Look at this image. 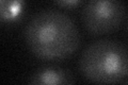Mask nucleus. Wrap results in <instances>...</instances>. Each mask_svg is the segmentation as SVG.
<instances>
[{"label":"nucleus","mask_w":128,"mask_h":85,"mask_svg":"<svg viewBox=\"0 0 128 85\" xmlns=\"http://www.w3.org/2000/svg\"><path fill=\"white\" fill-rule=\"evenodd\" d=\"M126 13L124 2L118 0H91L81 12L82 22L93 35L107 34L121 26Z\"/></svg>","instance_id":"nucleus-3"},{"label":"nucleus","mask_w":128,"mask_h":85,"mask_svg":"<svg viewBox=\"0 0 128 85\" xmlns=\"http://www.w3.org/2000/svg\"><path fill=\"white\" fill-rule=\"evenodd\" d=\"M26 44L32 53L43 60H61L78 49L79 30L65 13L46 9L34 14L26 25Z\"/></svg>","instance_id":"nucleus-1"},{"label":"nucleus","mask_w":128,"mask_h":85,"mask_svg":"<svg viewBox=\"0 0 128 85\" xmlns=\"http://www.w3.org/2000/svg\"><path fill=\"white\" fill-rule=\"evenodd\" d=\"M57 3H58L59 5H61V6L72 9V7H74V6H76V5L80 4V3H81V1H79V0H64V1H58Z\"/></svg>","instance_id":"nucleus-6"},{"label":"nucleus","mask_w":128,"mask_h":85,"mask_svg":"<svg viewBox=\"0 0 128 85\" xmlns=\"http://www.w3.org/2000/svg\"><path fill=\"white\" fill-rule=\"evenodd\" d=\"M28 85H74V76L63 67H43L31 76Z\"/></svg>","instance_id":"nucleus-4"},{"label":"nucleus","mask_w":128,"mask_h":85,"mask_svg":"<svg viewBox=\"0 0 128 85\" xmlns=\"http://www.w3.org/2000/svg\"><path fill=\"white\" fill-rule=\"evenodd\" d=\"M79 69L95 84H115L128 76V49L118 40H95L82 51Z\"/></svg>","instance_id":"nucleus-2"},{"label":"nucleus","mask_w":128,"mask_h":85,"mask_svg":"<svg viewBox=\"0 0 128 85\" xmlns=\"http://www.w3.org/2000/svg\"><path fill=\"white\" fill-rule=\"evenodd\" d=\"M1 18L3 20H12L18 16L19 12L22 11V2L19 1H4L1 2Z\"/></svg>","instance_id":"nucleus-5"}]
</instances>
